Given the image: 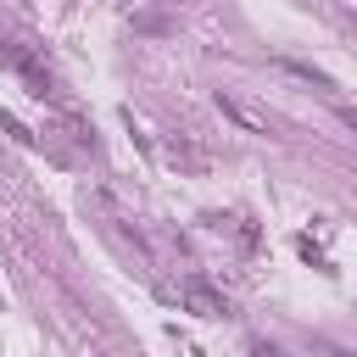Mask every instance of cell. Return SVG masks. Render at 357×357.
<instances>
[{"label": "cell", "instance_id": "1", "mask_svg": "<svg viewBox=\"0 0 357 357\" xmlns=\"http://www.w3.org/2000/svg\"><path fill=\"white\" fill-rule=\"evenodd\" d=\"M0 50H6L11 73H17L22 84H28V95H39V100H50V95H56V89H50V73H45V61H39V56H33V50H28L22 39H6Z\"/></svg>", "mask_w": 357, "mask_h": 357}, {"label": "cell", "instance_id": "2", "mask_svg": "<svg viewBox=\"0 0 357 357\" xmlns=\"http://www.w3.org/2000/svg\"><path fill=\"white\" fill-rule=\"evenodd\" d=\"M178 301H184L195 318H229V296L212 290L206 279H184V284H178Z\"/></svg>", "mask_w": 357, "mask_h": 357}, {"label": "cell", "instance_id": "3", "mask_svg": "<svg viewBox=\"0 0 357 357\" xmlns=\"http://www.w3.org/2000/svg\"><path fill=\"white\" fill-rule=\"evenodd\" d=\"M218 112H223V117H234L245 134H268V117H262V112H251V106H245L240 95H229V89H218Z\"/></svg>", "mask_w": 357, "mask_h": 357}, {"label": "cell", "instance_id": "4", "mask_svg": "<svg viewBox=\"0 0 357 357\" xmlns=\"http://www.w3.org/2000/svg\"><path fill=\"white\" fill-rule=\"evenodd\" d=\"M0 128H6V134H11L17 145H39V139H33V128H22V123H17L11 112H0Z\"/></svg>", "mask_w": 357, "mask_h": 357}, {"label": "cell", "instance_id": "5", "mask_svg": "<svg viewBox=\"0 0 357 357\" xmlns=\"http://www.w3.org/2000/svg\"><path fill=\"white\" fill-rule=\"evenodd\" d=\"M251 357H284V351H273V346H262V340H257V346H251Z\"/></svg>", "mask_w": 357, "mask_h": 357}, {"label": "cell", "instance_id": "6", "mask_svg": "<svg viewBox=\"0 0 357 357\" xmlns=\"http://www.w3.org/2000/svg\"><path fill=\"white\" fill-rule=\"evenodd\" d=\"M340 123H346V128L357 134V106H346V112H340Z\"/></svg>", "mask_w": 357, "mask_h": 357}]
</instances>
